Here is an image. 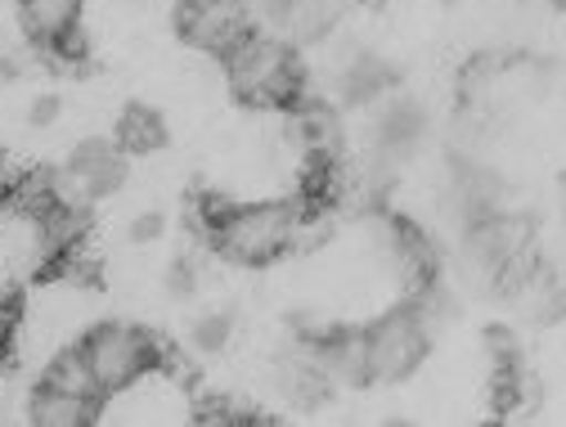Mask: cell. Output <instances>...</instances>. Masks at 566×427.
<instances>
[{"mask_svg":"<svg viewBox=\"0 0 566 427\" xmlns=\"http://www.w3.org/2000/svg\"><path fill=\"white\" fill-rule=\"evenodd\" d=\"M333 82H337V100L346 108H369V104H382L400 86V67L365 45H346L337 54Z\"/></svg>","mask_w":566,"mask_h":427,"instance_id":"9","label":"cell"},{"mask_svg":"<svg viewBox=\"0 0 566 427\" xmlns=\"http://www.w3.org/2000/svg\"><path fill=\"white\" fill-rule=\"evenodd\" d=\"M522 298H526L535 324H544V329L548 324H562L566 320V270L562 265H539Z\"/></svg>","mask_w":566,"mask_h":427,"instance_id":"14","label":"cell"},{"mask_svg":"<svg viewBox=\"0 0 566 427\" xmlns=\"http://www.w3.org/2000/svg\"><path fill=\"white\" fill-rule=\"evenodd\" d=\"M234 337V315L230 311H202L193 324H189V346L198 355H221Z\"/></svg>","mask_w":566,"mask_h":427,"instance_id":"17","label":"cell"},{"mask_svg":"<svg viewBox=\"0 0 566 427\" xmlns=\"http://www.w3.org/2000/svg\"><path fill=\"white\" fill-rule=\"evenodd\" d=\"M315 361L324 365V374L333 383H346V387H360L369 383V355H365V329H324L315 342Z\"/></svg>","mask_w":566,"mask_h":427,"instance_id":"10","label":"cell"},{"mask_svg":"<svg viewBox=\"0 0 566 427\" xmlns=\"http://www.w3.org/2000/svg\"><path fill=\"white\" fill-rule=\"evenodd\" d=\"M45 387H54V392H73V396H91V400L104 396L82 351H59L54 361H50V369H45Z\"/></svg>","mask_w":566,"mask_h":427,"instance_id":"16","label":"cell"},{"mask_svg":"<svg viewBox=\"0 0 566 427\" xmlns=\"http://www.w3.org/2000/svg\"><path fill=\"white\" fill-rule=\"evenodd\" d=\"M28 418L36 427H86L99 418V405L91 396H73V392H54V387H41L28 405Z\"/></svg>","mask_w":566,"mask_h":427,"instance_id":"13","label":"cell"},{"mask_svg":"<svg viewBox=\"0 0 566 427\" xmlns=\"http://www.w3.org/2000/svg\"><path fill=\"white\" fill-rule=\"evenodd\" d=\"M432 351V329L422 315L405 302L387 315H378L365 329V355H369V383H405L409 374L422 369Z\"/></svg>","mask_w":566,"mask_h":427,"instance_id":"4","label":"cell"},{"mask_svg":"<svg viewBox=\"0 0 566 427\" xmlns=\"http://www.w3.org/2000/svg\"><path fill=\"white\" fill-rule=\"evenodd\" d=\"M19 82V63L10 54H0V86H14Z\"/></svg>","mask_w":566,"mask_h":427,"instance_id":"23","label":"cell"},{"mask_svg":"<svg viewBox=\"0 0 566 427\" xmlns=\"http://www.w3.org/2000/svg\"><path fill=\"white\" fill-rule=\"evenodd\" d=\"M77 351L86 355V365H91V374H95L104 396H117L130 383L145 378L149 369L167 365L158 337L149 329H139V324H95L82 337Z\"/></svg>","mask_w":566,"mask_h":427,"instance_id":"3","label":"cell"},{"mask_svg":"<svg viewBox=\"0 0 566 427\" xmlns=\"http://www.w3.org/2000/svg\"><path fill=\"white\" fill-rule=\"evenodd\" d=\"M167 235V217L163 211H139L130 221V243H158Z\"/></svg>","mask_w":566,"mask_h":427,"instance_id":"20","label":"cell"},{"mask_svg":"<svg viewBox=\"0 0 566 427\" xmlns=\"http://www.w3.org/2000/svg\"><path fill=\"white\" fill-rule=\"evenodd\" d=\"M122 180H126V154H122V145H108V139H82V145L67 154L63 176L50 180V194L59 202L86 207L91 198L117 194Z\"/></svg>","mask_w":566,"mask_h":427,"instance_id":"6","label":"cell"},{"mask_svg":"<svg viewBox=\"0 0 566 427\" xmlns=\"http://www.w3.org/2000/svg\"><path fill=\"white\" fill-rule=\"evenodd\" d=\"M441 207H446V217L454 221V230H468L472 221L509 207V185L476 154L454 149L450 163H446V180H441Z\"/></svg>","mask_w":566,"mask_h":427,"instance_id":"5","label":"cell"},{"mask_svg":"<svg viewBox=\"0 0 566 427\" xmlns=\"http://www.w3.org/2000/svg\"><path fill=\"white\" fill-rule=\"evenodd\" d=\"M50 50H54V59H59V63H82V59H86V50H91V41H86V32H82V23H77V28L59 32V37L50 41Z\"/></svg>","mask_w":566,"mask_h":427,"instance_id":"19","label":"cell"},{"mask_svg":"<svg viewBox=\"0 0 566 427\" xmlns=\"http://www.w3.org/2000/svg\"><path fill=\"white\" fill-rule=\"evenodd\" d=\"M306 202H230L226 217L211 226L207 243L234 265H270L293 252V235Z\"/></svg>","mask_w":566,"mask_h":427,"instance_id":"2","label":"cell"},{"mask_svg":"<svg viewBox=\"0 0 566 427\" xmlns=\"http://www.w3.org/2000/svg\"><path fill=\"white\" fill-rule=\"evenodd\" d=\"M59 108H63V104H59L54 95H41V100H32V108H28V122H32V126H50V122L59 117Z\"/></svg>","mask_w":566,"mask_h":427,"instance_id":"21","label":"cell"},{"mask_svg":"<svg viewBox=\"0 0 566 427\" xmlns=\"http://www.w3.org/2000/svg\"><path fill=\"white\" fill-rule=\"evenodd\" d=\"M198 293V270H193V261H171V270H167V298H176V302H189Z\"/></svg>","mask_w":566,"mask_h":427,"instance_id":"18","label":"cell"},{"mask_svg":"<svg viewBox=\"0 0 566 427\" xmlns=\"http://www.w3.org/2000/svg\"><path fill=\"white\" fill-rule=\"evenodd\" d=\"M557 217H562V230H566V176L557 180Z\"/></svg>","mask_w":566,"mask_h":427,"instance_id":"24","label":"cell"},{"mask_svg":"<svg viewBox=\"0 0 566 427\" xmlns=\"http://www.w3.org/2000/svg\"><path fill=\"white\" fill-rule=\"evenodd\" d=\"M167 139H171V131H167L163 113L149 108V104H130L122 113V122H117V145L130 158H149V154L167 149Z\"/></svg>","mask_w":566,"mask_h":427,"instance_id":"12","label":"cell"},{"mask_svg":"<svg viewBox=\"0 0 566 427\" xmlns=\"http://www.w3.org/2000/svg\"><path fill=\"white\" fill-rule=\"evenodd\" d=\"M226 77L239 100L270 104V108H293L306 95V73L297 63V45H289L274 32H248L226 54Z\"/></svg>","mask_w":566,"mask_h":427,"instance_id":"1","label":"cell"},{"mask_svg":"<svg viewBox=\"0 0 566 427\" xmlns=\"http://www.w3.org/2000/svg\"><path fill=\"white\" fill-rule=\"evenodd\" d=\"M337 19H342V0H289L270 28L289 45H315L337 28Z\"/></svg>","mask_w":566,"mask_h":427,"instance_id":"11","label":"cell"},{"mask_svg":"<svg viewBox=\"0 0 566 427\" xmlns=\"http://www.w3.org/2000/svg\"><path fill=\"white\" fill-rule=\"evenodd\" d=\"M248 6H252V14H256V19L274 23V19H279V10H283V6H289V0H248Z\"/></svg>","mask_w":566,"mask_h":427,"instance_id":"22","label":"cell"},{"mask_svg":"<svg viewBox=\"0 0 566 427\" xmlns=\"http://www.w3.org/2000/svg\"><path fill=\"white\" fill-rule=\"evenodd\" d=\"M82 6L86 0H23V28L41 45H50L59 32L82 23Z\"/></svg>","mask_w":566,"mask_h":427,"instance_id":"15","label":"cell"},{"mask_svg":"<svg viewBox=\"0 0 566 427\" xmlns=\"http://www.w3.org/2000/svg\"><path fill=\"white\" fill-rule=\"evenodd\" d=\"M252 19L256 14L248 0H180L176 6V28L185 45L221 54V59L252 32Z\"/></svg>","mask_w":566,"mask_h":427,"instance_id":"7","label":"cell"},{"mask_svg":"<svg viewBox=\"0 0 566 427\" xmlns=\"http://www.w3.org/2000/svg\"><path fill=\"white\" fill-rule=\"evenodd\" d=\"M428 131H432V117H428V108H422V100L391 95V100H382V108L374 117V145H369V154L382 158L387 167H400V163H409L422 145H428Z\"/></svg>","mask_w":566,"mask_h":427,"instance_id":"8","label":"cell"}]
</instances>
